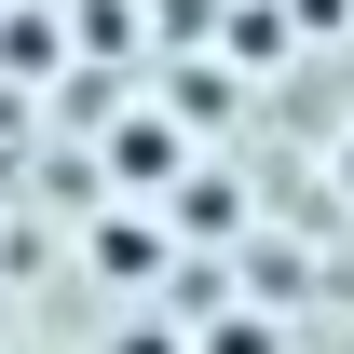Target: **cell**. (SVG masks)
I'll use <instances>...</instances> for the list:
<instances>
[{
  "instance_id": "cell-1",
  "label": "cell",
  "mask_w": 354,
  "mask_h": 354,
  "mask_svg": "<svg viewBox=\"0 0 354 354\" xmlns=\"http://www.w3.org/2000/svg\"><path fill=\"white\" fill-rule=\"evenodd\" d=\"M205 354H272V327H245V313H232V327H205Z\"/></svg>"
},
{
  "instance_id": "cell-2",
  "label": "cell",
  "mask_w": 354,
  "mask_h": 354,
  "mask_svg": "<svg viewBox=\"0 0 354 354\" xmlns=\"http://www.w3.org/2000/svg\"><path fill=\"white\" fill-rule=\"evenodd\" d=\"M341 191H354V136H341Z\"/></svg>"
}]
</instances>
